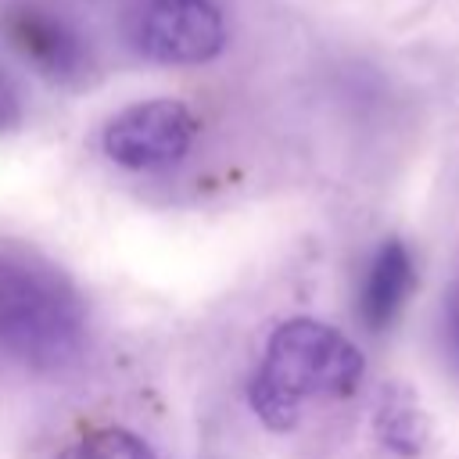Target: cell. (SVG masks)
<instances>
[{
    "label": "cell",
    "mask_w": 459,
    "mask_h": 459,
    "mask_svg": "<svg viewBox=\"0 0 459 459\" xmlns=\"http://www.w3.org/2000/svg\"><path fill=\"white\" fill-rule=\"evenodd\" d=\"M22 122V93L11 82V75L0 68V133L14 129Z\"/></svg>",
    "instance_id": "9"
},
{
    "label": "cell",
    "mask_w": 459,
    "mask_h": 459,
    "mask_svg": "<svg viewBox=\"0 0 459 459\" xmlns=\"http://www.w3.org/2000/svg\"><path fill=\"white\" fill-rule=\"evenodd\" d=\"M133 43L161 65H201L226 47V25L212 0H147L133 22Z\"/></svg>",
    "instance_id": "4"
},
{
    "label": "cell",
    "mask_w": 459,
    "mask_h": 459,
    "mask_svg": "<svg viewBox=\"0 0 459 459\" xmlns=\"http://www.w3.org/2000/svg\"><path fill=\"white\" fill-rule=\"evenodd\" d=\"M366 373L362 351L319 319H287L273 330L247 398L269 430H294L308 405L348 398Z\"/></svg>",
    "instance_id": "1"
},
{
    "label": "cell",
    "mask_w": 459,
    "mask_h": 459,
    "mask_svg": "<svg viewBox=\"0 0 459 459\" xmlns=\"http://www.w3.org/2000/svg\"><path fill=\"white\" fill-rule=\"evenodd\" d=\"M377 427H380V437L402 452V455H412L423 448V437H427V423L420 416V409L412 405V398H391L380 405V416H377Z\"/></svg>",
    "instance_id": "8"
},
{
    "label": "cell",
    "mask_w": 459,
    "mask_h": 459,
    "mask_svg": "<svg viewBox=\"0 0 459 459\" xmlns=\"http://www.w3.org/2000/svg\"><path fill=\"white\" fill-rule=\"evenodd\" d=\"M197 140V115L172 97H154L122 108L104 126V154L133 172L172 169Z\"/></svg>",
    "instance_id": "3"
},
{
    "label": "cell",
    "mask_w": 459,
    "mask_h": 459,
    "mask_svg": "<svg viewBox=\"0 0 459 459\" xmlns=\"http://www.w3.org/2000/svg\"><path fill=\"white\" fill-rule=\"evenodd\" d=\"M7 36L22 50V57L32 61L50 79H79L90 65V54L79 32L50 11H39V7L11 11Z\"/></svg>",
    "instance_id": "5"
},
{
    "label": "cell",
    "mask_w": 459,
    "mask_h": 459,
    "mask_svg": "<svg viewBox=\"0 0 459 459\" xmlns=\"http://www.w3.org/2000/svg\"><path fill=\"white\" fill-rule=\"evenodd\" d=\"M86 344V305L43 258L0 247V355L29 369H61Z\"/></svg>",
    "instance_id": "2"
},
{
    "label": "cell",
    "mask_w": 459,
    "mask_h": 459,
    "mask_svg": "<svg viewBox=\"0 0 459 459\" xmlns=\"http://www.w3.org/2000/svg\"><path fill=\"white\" fill-rule=\"evenodd\" d=\"M57 459H154V455L136 434L122 427H100L75 437Z\"/></svg>",
    "instance_id": "7"
},
{
    "label": "cell",
    "mask_w": 459,
    "mask_h": 459,
    "mask_svg": "<svg viewBox=\"0 0 459 459\" xmlns=\"http://www.w3.org/2000/svg\"><path fill=\"white\" fill-rule=\"evenodd\" d=\"M448 326H452V341H455V351H459V287L448 301Z\"/></svg>",
    "instance_id": "10"
},
{
    "label": "cell",
    "mask_w": 459,
    "mask_h": 459,
    "mask_svg": "<svg viewBox=\"0 0 459 459\" xmlns=\"http://www.w3.org/2000/svg\"><path fill=\"white\" fill-rule=\"evenodd\" d=\"M412 290H416L412 251L398 237H391L369 255V265L359 283V319L366 323V330H373V333L391 330L398 323L402 308L409 305Z\"/></svg>",
    "instance_id": "6"
}]
</instances>
